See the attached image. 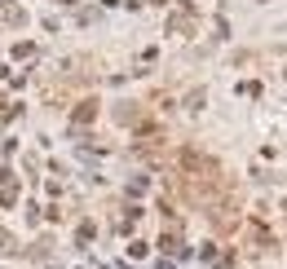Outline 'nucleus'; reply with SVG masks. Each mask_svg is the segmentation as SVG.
Masks as SVG:
<instances>
[{"label":"nucleus","mask_w":287,"mask_h":269,"mask_svg":"<svg viewBox=\"0 0 287 269\" xmlns=\"http://www.w3.org/2000/svg\"><path fill=\"white\" fill-rule=\"evenodd\" d=\"M89 119H93V102H84L80 111H75V124H89Z\"/></svg>","instance_id":"obj_1"}]
</instances>
